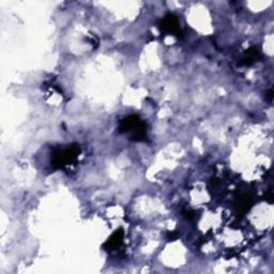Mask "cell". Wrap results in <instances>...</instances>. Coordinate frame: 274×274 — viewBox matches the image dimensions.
Wrapping results in <instances>:
<instances>
[{"label": "cell", "instance_id": "2", "mask_svg": "<svg viewBox=\"0 0 274 274\" xmlns=\"http://www.w3.org/2000/svg\"><path fill=\"white\" fill-rule=\"evenodd\" d=\"M80 149L76 145L66 148H58L53 153L52 165L55 168H62L75 162L79 155Z\"/></svg>", "mask_w": 274, "mask_h": 274}, {"label": "cell", "instance_id": "1", "mask_svg": "<svg viewBox=\"0 0 274 274\" xmlns=\"http://www.w3.org/2000/svg\"><path fill=\"white\" fill-rule=\"evenodd\" d=\"M120 133H131V139L135 142L145 141L147 137L146 125L145 122L139 119L138 116L132 115L125 118L119 125Z\"/></svg>", "mask_w": 274, "mask_h": 274}, {"label": "cell", "instance_id": "3", "mask_svg": "<svg viewBox=\"0 0 274 274\" xmlns=\"http://www.w3.org/2000/svg\"><path fill=\"white\" fill-rule=\"evenodd\" d=\"M160 28L162 31L166 32L168 35H173L180 37L181 36V30L179 27V21L178 18H176L174 14H167L165 18L162 19L160 24Z\"/></svg>", "mask_w": 274, "mask_h": 274}, {"label": "cell", "instance_id": "6", "mask_svg": "<svg viewBox=\"0 0 274 274\" xmlns=\"http://www.w3.org/2000/svg\"><path fill=\"white\" fill-rule=\"evenodd\" d=\"M184 213V216L187 218V219H193L194 218V211H192V210H185L183 211Z\"/></svg>", "mask_w": 274, "mask_h": 274}, {"label": "cell", "instance_id": "4", "mask_svg": "<svg viewBox=\"0 0 274 274\" xmlns=\"http://www.w3.org/2000/svg\"><path fill=\"white\" fill-rule=\"evenodd\" d=\"M123 236H125L123 230L118 229L117 232H115L114 235H112L111 237L107 240V242L104 244L105 250H116L119 248L123 242Z\"/></svg>", "mask_w": 274, "mask_h": 274}, {"label": "cell", "instance_id": "5", "mask_svg": "<svg viewBox=\"0 0 274 274\" xmlns=\"http://www.w3.org/2000/svg\"><path fill=\"white\" fill-rule=\"evenodd\" d=\"M259 57V52L256 47H252L250 50L246 51L245 56L242 59L241 64H245V66H251L252 63H254Z\"/></svg>", "mask_w": 274, "mask_h": 274}]
</instances>
